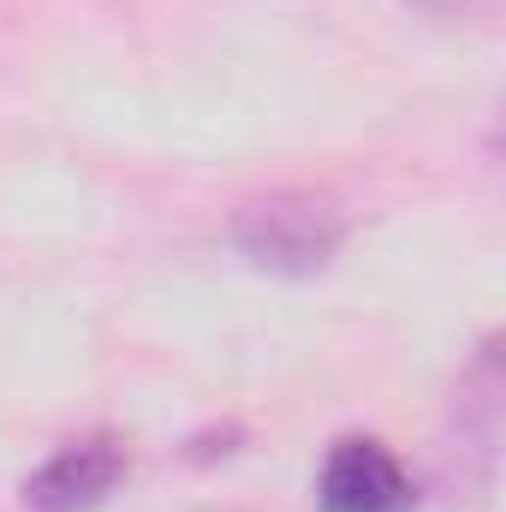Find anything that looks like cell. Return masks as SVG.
Wrapping results in <instances>:
<instances>
[{"mask_svg":"<svg viewBox=\"0 0 506 512\" xmlns=\"http://www.w3.org/2000/svg\"><path fill=\"white\" fill-rule=\"evenodd\" d=\"M233 239L239 251L251 256L256 268L268 274H322L340 245H346V215L316 197V191H274V197H256L239 209L233 221Z\"/></svg>","mask_w":506,"mask_h":512,"instance_id":"6da1fadb","label":"cell"},{"mask_svg":"<svg viewBox=\"0 0 506 512\" xmlns=\"http://www.w3.org/2000/svg\"><path fill=\"white\" fill-rule=\"evenodd\" d=\"M316 501L322 512H411L417 489H411V471L393 459V447H381L370 435H346L334 441L322 465Z\"/></svg>","mask_w":506,"mask_h":512,"instance_id":"7a4b0ae2","label":"cell"},{"mask_svg":"<svg viewBox=\"0 0 506 512\" xmlns=\"http://www.w3.org/2000/svg\"><path fill=\"white\" fill-rule=\"evenodd\" d=\"M126 477V447L114 435H84L66 441L48 465H36L24 477V507L36 512H90L114 495V483Z\"/></svg>","mask_w":506,"mask_h":512,"instance_id":"3957f363","label":"cell"},{"mask_svg":"<svg viewBox=\"0 0 506 512\" xmlns=\"http://www.w3.org/2000/svg\"><path fill=\"white\" fill-rule=\"evenodd\" d=\"M423 6H441V12H465V6H477V0H423Z\"/></svg>","mask_w":506,"mask_h":512,"instance_id":"277c9868","label":"cell"}]
</instances>
